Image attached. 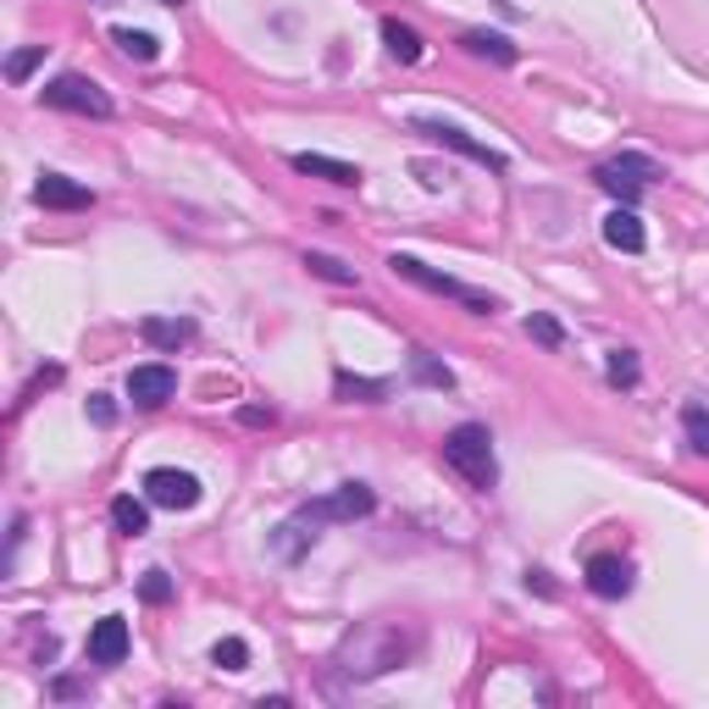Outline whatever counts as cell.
<instances>
[{"instance_id":"ac0fdd59","label":"cell","mask_w":709,"mask_h":709,"mask_svg":"<svg viewBox=\"0 0 709 709\" xmlns=\"http://www.w3.org/2000/svg\"><path fill=\"white\" fill-rule=\"evenodd\" d=\"M112 526L123 532V538H144V532H150V510L133 493H117L112 499Z\"/></svg>"},{"instance_id":"f1b7e54d","label":"cell","mask_w":709,"mask_h":709,"mask_svg":"<svg viewBox=\"0 0 709 709\" xmlns=\"http://www.w3.org/2000/svg\"><path fill=\"white\" fill-rule=\"evenodd\" d=\"M89 421H95V427H112V421H117L112 394H89Z\"/></svg>"},{"instance_id":"ffe728a7","label":"cell","mask_w":709,"mask_h":709,"mask_svg":"<svg viewBox=\"0 0 709 709\" xmlns=\"http://www.w3.org/2000/svg\"><path fill=\"white\" fill-rule=\"evenodd\" d=\"M466 50L472 56H488V61H499V67H515V45L504 39V34H466Z\"/></svg>"},{"instance_id":"5bb4252c","label":"cell","mask_w":709,"mask_h":709,"mask_svg":"<svg viewBox=\"0 0 709 709\" xmlns=\"http://www.w3.org/2000/svg\"><path fill=\"white\" fill-rule=\"evenodd\" d=\"M294 172H305V177H322V184H338V189H354V184H361V166H354V161L316 155V150H300V155H294Z\"/></svg>"},{"instance_id":"8992f818","label":"cell","mask_w":709,"mask_h":709,"mask_svg":"<svg viewBox=\"0 0 709 709\" xmlns=\"http://www.w3.org/2000/svg\"><path fill=\"white\" fill-rule=\"evenodd\" d=\"M388 266H394V278H410V283H421V289H432V294H450V300H466L477 316H493L499 311V300L493 294H477V289H466L461 278H450V272H432L427 260H416V255H388Z\"/></svg>"},{"instance_id":"7a4b0ae2","label":"cell","mask_w":709,"mask_h":709,"mask_svg":"<svg viewBox=\"0 0 709 709\" xmlns=\"http://www.w3.org/2000/svg\"><path fill=\"white\" fill-rule=\"evenodd\" d=\"M405 649H410V638H399L394 627H367V632H354V638L344 643L338 671L354 676V682H372V676L394 671V665L405 660Z\"/></svg>"},{"instance_id":"484cf974","label":"cell","mask_w":709,"mask_h":709,"mask_svg":"<svg viewBox=\"0 0 709 709\" xmlns=\"http://www.w3.org/2000/svg\"><path fill=\"white\" fill-rule=\"evenodd\" d=\"M526 338H538L544 349H560L566 344V327L555 316H526Z\"/></svg>"},{"instance_id":"5b68a950","label":"cell","mask_w":709,"mask_h":709,"mask_svg":"<svg viewBox=\"0 0 709 709\" xmlns=\"http://www.w3.org/2000/svg\"><path fill=\"white\" fill-rule=\"evenodd\" d=\"M654 177H665L660 172V161H649V155H615V161H598L593 166V184L604 189V195H615L620 206H632Z\"/></svg>"},{"instance_id":"d6986e66","label":"cell","mask_w":709,"mask_h":709,"mask_svg":"<svg viewBox=\"0 0 709 709\" xmlns=\"http://www.w3.org/2000/svg\"><path fill=\"white\" fill-rule=\"evenodd\" d=\"M112 45H117L123 56H133V61H155V56H161V39L144 34V28H112Z\"/></svg>"},{"instance_id":"f546056e","label":"cell","mask_w":709,"mask_h":709,"mask_svg":"<svg viewBox=\"0 0 709 709\" xmlns=\"http://www.w3.org/2000/svg\"><path fill=\"white\" fill-rule=\"evenodd\" d=\"M493 7H499L504 18H515V0H493Z\"/></svg>"},{"instance_id":"30bf717a","label":"cell","mask_w":709,"mask_h":709,"mask_svg":"<svg viewBox=\"0 0 709 709\" xmlns=\"http://www.w3.org/2000/svg\"><path fill=\"white\" fill-rule=\"evenodd\" d=\"M34 200L45 211H89V206H95V189L72 184V177H61V172H45L39 184H34Z\"/></svg>"},{"instance_id":"52a82bcc","label":"cell","mask_w":709,"mask_h":709,"mask_svg":"<svg viewBox=\"0 0 709 709\" xmlns=\"http://www.w3.org/2000/svg\"><path fill=\"white\" fill-rule=\"evenodd\" d=\"M416 133H427L432 144H443V150H455V155H466V161H477V166H488V172H504L510 161L499 155V150H488V144H477L466 128H455V123H438V117H416Z\"/></svg>"},{"instance_id":"4316f807","label":"cell","mask_w":709,"mask_h":709,"mask_svg":"<svg viewBox=\"0 0 709 709\" xmlns=\"http://www.w3.org/2000/svg\"><path fill=\"white\" fill-rule=\"evenodd\" d=\"M39 61H45V45H28V50H18V56L7 61V78H12V83H23V78H28Z\"/></svg>"},{"instance_id":"9c48e42d","label":"cell","mask_w":709,"mask_h":709,"mask_svg":"<svg viewBox=\"0 0 709 709\" xmlns=\"http://www.w3.org/2000/svg\"><path fill=\"white\" fill-rule=\"evenodd\" d=\"M172 394H177V372H172V367H133V372H128V399H133V405L161 410Z\"/></svg>"},{"instance_id":"44dd1931","label":"cell","mask_w":709,"mask_h":709,"mask_svg":"<svg viewBox=\"0 0 709 709\" xmlns=\"http://www.w3.org/2000/svg\"><path fill=\"white\" fill-rule=\"evenodd\" d=\"M410 377H416V383H427V388H455V372L443 367V361H432L427 349H416V354H410Z\"/></svg>"},{"instance_id":"8fae6325","label":"cell","mask_w":709,"mask_h":709,"mask_svg":"<svg viewBox=\"0 0 709 709\" xmlns=\"http://www.w3.org/2000/svg\"><path fill=\"white\" fill-rule=\"evenodd\" d=\"M89 660L95 665H123L128 660V620L123 615H101L89 627Z\"/></svg>"},{"instance_id":"6da1fadb","label":"cell","mask_w":709,"mask_h":709,"mask_svg":"<svg viewBox=\"0 0 709 709\" xmlns=\"http://www.w3.org/2000/svg\"><path fill=\"white\" fill-rule=\"evenodd\" d=\"M443 466L461 472L472 488H493L499 483V461H493V438L483 421H461L455 432H443Z\"/></svg>"},{"instance_id":"9a60e30c","label":"cell","mask_w":709,"mask_h":709,"mask_svg":"<svg viewBox=\"0 0 709 709\" xmlns=\"http://www.w3.org/2000/svg\"><path fill=\"white\" fill-rule=\"evenodd\" d=\"M139 338L155 344V349H177V344L195 338V322H184V316H144V322H139Z\"/></svg>"},{"instance_id":"7c38bea8","label":"cell","mask_w":709,"mask_h":709,"mask_svg":"<svg viewBox=\"0 0 709 709\" xmlns=\"http://www.w3.org/2000/svg\"><path fill=\"white\" fill-rule=\"evenodd\" d=\"M604 244H609V249H620V255H643V249H649L643 217H638L632 206H615V211L604 217Z\"/></svg>"},{"instance_id":"4fadbf2b","label":"cell","mask_w":709,"mask_h":709,"mask_svg":"<svg viewBox=\"0 0 709 709\" xmlns=\"http://www.w3.org/2000/svg\"><path fill=\"white\" fill-rule=\"evenodd\" d=\"M588 588H593L598 598H627V593H632V566L615 560V555H593V560H588Z\"/></svg>"},{"instance_id":"603a6c76","label":"cell","mask_w":709,"mask_h":709,"mask_svg":"<svg viewBox=\"0 0 709 709\" xmlns=\"http://www.w3.org/2000/svg\"><path fill=\"white\" fill-rule=\"evenodd\" d=\"M682 432H687V443H693L698 455H709V410H704V405H687V410H682Z\"/></svg>"},{"instance_id":"2e32d148","label":"cell","mask_w":709,"mask_h":709,"mask_svg":"<svg viewBox=\"0 0 709 709\" xmlns=\"http://www.w3.org/2000/svg\"><path fill=\"white\" fill-rule=\"evenodd\" d=\"M300 266H305L311 278L338 283V289H354V283H361V272H354V266H344L338 255H322V249H305V255H300Z\"/></svg>"},{"instance_id":"cb8c5ba5","label":"cell","mask_w":709,"mask_h":709,"mask_svg":"<svg viewBox=\"0 0 709 709\" xmlns=\"http://www.w3.org/2000/svg\"><path fill=\"white\" fill-rule=\"evenodd\" d=\"M609 383L615 388H638V354L632 349H609Z\"/></svg>"},{"instance_id":"e0dca14e","label":"cell","mask_w":709,"mask_h":709,"mask_svg":"<svg viewBox=\"0 0 709 709\" xmlns=\"http://www.w3.org/2000/svg\"><path fill=\"white\" fill-rule=\"evenodd\" d=\"M383 45H388V56L405 61V67L421 61V34H416L410 23H399V18H383Z\"/></svg>"},{"instance_id":"3957f363","label":"cell","mask_w":709,"mask_h":709,"mask_svg":"<svg viewBox=\"0 0 709 709\" xmlns=\"http://www.w3.org/2000/svg\"><path fill=\"white\" fill-rule=\"evenodd\" d=\"M372 510H377V493H372L367 483H344V488H333L327 499L300 504V510H294V521H300V526H311L316 538H322V526H333V521H361V515H372Z\"/></svg>"},{"instance_id":"277c9868","label":"cell","mask_w":709,"mask_h":709,"mask_svg":"<svg viewBox=\"0 0 709 709\" xmlns=\"http://www.w3.org/2000/svg\"><path fill=\"white\" fill-rule=\"evenodd\" d=\"M45 106L72 112V117H95V123H106V117L117 112L106 89H101L95 78H83V72H61V78H50V83H45Z\"/></svg>"},{"instance_id":"ba28073f","label":"cell","mask_w":709,"mask_h":709,"mask_svg":"<svg viewBox=\"0 0 709 709\" xmlns=\"http://www.w3.org/2000/svg\"><path fill=\"white\" fill-rule=\"evenodd\" d=\"M144 499L161 504V510H195L200 504V477L177 472V466H155V472H144Z\"/></svg>"},{"instance_id":"83f0119b","label":"cell","mask_w":709,"mask_h":709,"mask_svg":"<svg viewBox=\"0 0 709 709\" xmlns=\"http://www.w3.org/2000/svg\"><path fill=\"white\" fill-rule=\"evenodd\" d=\"M139 593H144V604H166V598H172V577H166V571H144Z\"/></svg>"},{"instance_id":"7402d4cb","label":"cell","mask_w":709,"mask_h":709,"mask_svg":"<svg viewBox=\"0 0 709 709\" xmlns=\"http://www.w3.org/2000/svg\"><path fill=\"white\" fill-rule=\"evenodd\" d=\"M333 388H338V399H383V394H388V383H377V377H349V372H338Z\"/></svg>"},{"instance_id":"4dcf8cb0","label":"cell","mask_w":709,"mask_h":709,"mask_svg":"<svg viewBox=\"0 0 709 709\" xmlns=\"http://www.w3.org/2000/svg\"><path fill=\"white\" fill-rule=\"evenodd\" d=\"M161 7H184V0H161Z\"/></svg>"},{"instance_id":"d4e9b609","label":"cell","mask_w":709,"mask_h":709,"mask_svg":"<svg viewBox=\"0 0 709 709\" xmlns=\"http://www.w3.org/2000/svg\"><path fill=\"white\" fill-rule=\"evenodd\" d=\"M211 665H222V671H244V665H249V643H244V638H222V643L211 649Z\"/></svg>"}]
</instances>
